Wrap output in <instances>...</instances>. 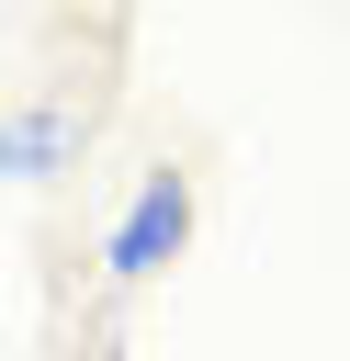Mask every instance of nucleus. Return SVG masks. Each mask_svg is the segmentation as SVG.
Instances as JSON below:
<instances>
[{
  "label": "nucleus",
  "mask_w": 350,
  "mask_h": 361,
  "mask_svg": "<svg viewBox=\"0 0 350 361\" xmlns=\"http://www.w3.org/2000/svg\"><path fill=\"white\" fill-rule=\"evenodd\" d=\"M181 237H192V169H147L135 203L113 214V237H102V271L113 282H158L181 259Z\"/></svg>",
  "instance_id": "1"
},
{
  "label": "nucleus",
  "mask_w": 350,
  "mask_h": 361,
  "mask_svg": "<svg viewBox=\"0 0 350 361\" xmlns=\"http://www.w3.org/2000/svg\"><path fill=\"white\" fill-rule=\"evenodd\" d=\"M79 147H90V113H79V102H23V113H0V192L68 180Z\"/></svg>",
  "instance_id": "2"
}]
</instances>
